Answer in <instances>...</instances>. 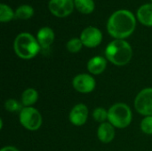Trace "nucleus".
<instances>
[{"label":"nucleus","mask_w":152,"mask_h":151,"mask_svg":"<svg viewBox=\"0 0 152 151\" xmlns=\"http://www.w3.org/2000/svg\"><path fill=\"white\" fill-rule=\"evenodd\" d=\"M136 27V20L129 10H118L111 14L107 23L109 34L115 39H125L130 36Z\"/></svg>","instance_id":"obj_1"},{"label":"nucleus","mask_w":152,"mask_h":151,"mask_svg":"<svg viewBox=\"0 0 152 151\" xmlns=\"http://www.w3.org/2000/svg\"><path fill=\"white\" fill-rule=\"evenodd\" d=\"M105 56L110 63L122 67L130 62L133 57V49L126 40L115 39L107 45Z\"/></svg>","instance_id":"obj_2"},{"label":"nucleus","mask_w":152,"mask_h":151,"mask_svg":"<svg viewBox=\"0 0 152 151\" xmlns=\"http://www.w3.org/2000/svg\"><path fill=\"white\" fill-rule=\"evenodd\" d=\"M13 50L19 58L22 60H31L38 54L41 46L37 38L31 34L23 32L19 34L14 39Z\"/></svg>","instance_id":"obj_3"},{"label":"nucleus","mask_w":152,"mask_h":151,"mask_svg":"<svg viewBox=\"0 0 152 151\" xmlns=\"http://www.w3.org/2000/svg\"><path fill=\"white\" fill-rule=\"evenodd\" d=\"M132 119V110L126 103H115L108 109V122H110L115 128H126L130 125Z\"/></svg>","instance_id":"obj_4"},{"label":"nucleus","mask_w":152,"mask_h":151,"mask_svg":"<svg viewBox=\"0 0 152 151\" xmlns=\"http://www.w3.org/2000/svg\"><path fill=\"white\" fill-rule=\"evenodd\" d=\"M20 125L28 131H37L43 123V117L40 112L33 107H24L19 114Z\"/></svg>","instance_id":"obj_5"},{"label":"nucleus","mask_w":152,"mask_h":151,"mask_svg":"<svg viewBox=\"0 0 152 151\" xmlns=\"http://www.w3.org/2000/svg\"><path fill=\"white\" fill-rule=\"evenodd\" d=\"M134 108L136 111L144 116H152V88H144L138 93L134 99Z\"/></svg>","instance_id":"obj_6"},{"label":"nucleus","mask_w":152,"mask_h":151,"mask_svg":"<svg viewBox=\"0 0 152 151\" xmlns=\"http://www.w3.org/2000/svg\"><path fill=\"white\" fill-rule=\"evenodd\" d=\"M74 89L80 93H90L96 86V81L91 74H78L72 80Z\"/></svg>","instance_id":"obj_7"},{"label":"nucleus","mask_w":152,"mask_h":151,"mask_svg":"<svg viewBox=\"0 0 152 151\" xmlns=\"http://www.w3.org/2000/svg\"><path fill=\"white\" fill-rule=\"evenodd\" d=\"M74 0H50L48 8L56 17L63 18L69 15L74 10Z\"/></svg>","instance_id":"obj_8"},{"label":"nucleus","mask_w":152,"mask_h":151,"mask_svg":"<svg viewBox=\"0 0 152 151\" xmlns=\"http://www.w3.org/2000/svg\"><path fill=\"white\" fill-rule=\"evenodd\" d=\"M79 38L85 46L88 48H94L102 43V33L99 28L90 26L82 31Z\"/></svg>","instance_id":"obj_9"},{"label":"nucleus","mask_w":152,"mask_h":151,"mask_svg":"<svg viewBox=\"0 0 152 151\" xmlns=\"http://www.w3.org/2000/svg\"><path fill=\"white\" fill-rule=\"evenodd\" d=\"M88 115L89 110L87 106L83 103H78L71 109L69 115V120L75 126H82L86 123Z\"/></svg>","instance_id":"obj_10"},{"label":"nucleus","mask_w":152,"mask_h":151,"mask_svg":"<svg viewBox=\"0 0 152 151\" xmlns=\"http://www.w3.org/2000/svg\"><path fill=\"white\" fill-rule=\"evenodd\" d=\"M115 127L110 123L105 122L100 124L97 129V137L99 141L102 143H110L115 138Z\"/></svg>","instance_id":"obj_11"},{"label":"nucleus","mask_w":152,"mask_h":151,"mask_svg":"<svg viewBox=\"0 0 152 151\" xmlns=\"http://www.w3.org/2000/svg\"><path fill=\"white\" fill-rule=\"evenodd\" d=\"M54 32L53 30L49 27H44L41 28L37 35V40L38 44H40L41 48L47 49L52 45V44L54 41Z\"/></svg>","instance_id":"obj_12"},{"label":"nucleus","mask_w":152,"mask_h":151,"mask_svg":"<svg viewBox=\"0 0 152 151\" xmlns=\"http://www.w3.org/2000/svg\"><path fill=\"white\" fill-rule=\"evenodd\" d=\"M107 68V59L102 56H94L87 62V70L91 75H100Z\"/></svg>","instance_id":"obj_13"},{"label":"nucleus","mask_w":152,"mask_h":151,"mask_svg":"<svg viewBox=\"0 0 152 151\" xmlns=\"http://www.w3.org/2000/svg\"><path fill=\"white\" fill-rule=\"evenodd\" d=\"M137 19L142 24L152 27V3L145 4L138 9Z\"/></svg>","instance_id":"obj_14"},{"label":"nucleus","mask_w":152,"mask_h":151,"mask_svg":"<svg viewBox=\"0 0 152 151\" xmlns=\"http://www.w3.org/2000/svg\"><path fill=\"white\" fill-rule=\"evenodd\" d=\"M38 100V93L34 88H28L21 93L20 102L23 107H32Z\"/></svg>","instance_id":"obj_15"},{"label":"nucleus","mask_w":152,"mask_h":151,"mask_svg":"<svg viewBox=\"0 0 152 151\" xmlns=\"http://www.w3.org/2000/svg\"><path fill=\"white\" fill-rule=\"evenodd\" d=\"M75 7L84 14H89L94 10V0H74Z\"/></svg>","instance_id":"obj_16"},{"label":"nucleus","mask_w":152,"mask_h":151,"mask_svg":"<svg viewBox=\"0 0 152 151\" xmlns=\"http://www.w3.org/2000/svg\"><path fill=\"white\" fill-rule=\"evenodd\" d=\"M34 14V9L28 4H22L15 11V17L20 20H28Z\"/></svg>","instance_id":"obj_17"},{"label":"nucleus","mask_w":152,"mask_h":151,"mask_svg":"<svg viewBox=\"0 0 152 151\" xmlns=\"http://www.w3.org/2000/svg\"><path fill=\"white\" fill-rule=\"evenodd\" d=\"M15 16L12 9L5 4H0V21L1 22H8L12 20Z\"/></svg>","instance_id":"obj_18"},{"label":"nucleus","mask_w":152,"mask_h":151,"mask_svg":"<svg viewBox=\"0 0 152 151\" xmlns=\"http://www.w3.org/2000/svg\"><path fill=\"white\" fill-rule=\"evenodd\" d=\"M93 118L99 124L105 123L108 120V110L102 107H98L93 111Z\"/></svg>","instance_id":"obj_19"},{"label":"nucleus","mask_w":152,"mask_h":151,"mask_svg":"<svg viewBox=\"0 0 152 151\" xmlns=\"http://www.w3.org/2000/svg\"><path fill=\"white\" fill-rule=\"evenodd\" d=\"M83 43L80 38L78 37H73L69 39L67 43V49L69 53H76L81 51L83 47Z\"/></svg>","instance_id":"obj_20"},{"label":"nucleus","mask_w":152,"mask_h":151,"mask_svg":"<svg viewBox=\"0 0 152 151\" xmlns=\"http://www.w3.org/2000/svg\"><path fill=\"white\" fill-rule=\"evenodd\" d=\"M23 108L24 107L21 104V102H20L15 99H8L4 102V109L9 112H17V111L20 112Z\"/></svg>","instance_id":"obj_21"},{"label":"nucleus","mask_w":152,"mask_h":151,"mask_svg":"<svg viewBox=\"0 0 152 151\" xmlns=\"http://www.w3.org/2000/svg\"><path fill=\"white\" fill-rule=\"evenodd\" d=\"M141 130L148 135H152V116L144 117L140 124Z\"/></svg>","instance_id":"obj_22"},{"label":"nucleus","mask_w":152,"mask_h":151,"mask_svg":"<svg viewBox=\"0 0 152 151\" xmlns=\"http://www.w3.org/2000/svg\"><path fill=\"white\" fill-rule=\"evenodd\" d=\"M0 151H20L18 149H16L15 147H12V146H5L4 148L1 149Z\"/></svg>","instance_id":"obj_23"},{"label":"nucleus","mask_w":152,"mask_h":151,"mask_svg":"<svg viewBox=\"0 0 152 151\" xmlns=\"http://www.w3.org/2000/svg\"><path fill=\"white\" fill-rule=\"evenodd\" d=\"M151 1H152V0H151Z\"/></svg>","instance_id":"obj_24"}]
</instances>
